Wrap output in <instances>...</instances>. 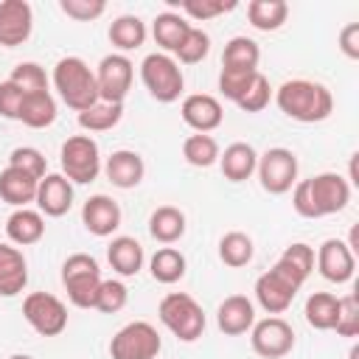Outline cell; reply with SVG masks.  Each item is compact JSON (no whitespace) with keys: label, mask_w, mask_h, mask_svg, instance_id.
Segmentation results:
<instances>
[{"label":"cell","mask_w":359,"mask_h":359,"mask_svg":"<svg viewBox=\"0 0 359 359\" xmlns=\"http://www.w3.org/2000/svg\"><path fill=\"white\" fill-rule=\"evenodd\" d=\"M339 337H359V300L356 294H345L339 297V311H337V323L334 328Z\"/></svg>","instance_id":"43"},{"label":"cell","mask_w":359,"mask_h":359,"mask_svg":"<svg viewBox=\"0 0 359 359\" xmlns=\"http://www.w3.org/2000/svg\"><path fill=\"white\" fill-rule=\"evenodd\" d=\"M289 17L286 0H252L247 6V20L255 31H278Z\"/></svg>","instance_id":"28"},{"label":"cell","mask_w":359,"mask_h":359,"mask_svg":"<svg viewBox=\"0 0 359 359\" xmlns=\"http://www.w3.org/2000/svg\"><path fill=\"white\" fill-rule=\"evenodd\" d=\"M351 202V182L337 171H323L309 180H297L292 191V208L303 219H323L345 210Z\"/></svg>","instance_id":"1"},{"label":"cell","mask_w":359,"mask_h":359,"mask_svg":"<svg viewBox=\"0 0 359 359\" xmlns=\"http://www.w3.org/2000/svg\"><path fill=\"white\" fill-rule=\"evenodd\" d=\"M135 65L126 53H109L95 67V84H98V101L107 104H123V98L132 90Z\"/></svg>","instance_id":"12"},{"label":"cell","mask_w":359,"mask_h":359,"mask_svg":"<svg viewBox=\"0 0 359 359\" xmlns=\"http://www.w3.org/2000/svg\"><path fill=\"white\" fill-rule=\"evenodd\" d=\"M101 266L93 255L87 252H73L62 264V286L67 292V300L76 309H93L95 294L101 286Z\"/></svg>","instance_id":"6"},{"label":"cell","mask_w":359,"mask_h":359,"mask_svg":"<svg viewBox=\"0 0 359 359\" xmlns=\"http://www.w3.org/2000/svg\"><path fill=\"white\" fill-rule=\"evenodd\" d=\"M81 224L87 227V233L107 238L121 227V205L107 194H95L81 208Z\"/></svg>","instance_id":"18"},{"label":"cell","mask_w":359,"mask_h":359,"mask_svg":"<svg viewBox=\"0 0 359 359\" xmlns=\"http://www.w3.org/2000/svg\"><path fill=\"white\" fill-rule=\"evenodd\" d=\"M185 266H188V261H185V255H182L177 247H160V250L149 258V272H151V278H154L157 283H165V286L182 280Z\"/></svg>","instance_id":"31"},{"label":"cell","mask_w":359,"mask_h":359,"mask_svg":"<svg viewBox=\"0 0 359 359\" xmlns=\"http://www.w3.org/2000/svg\"><path fill=\"white\" fill-rule=\"evenodd\" d=\"M107 261H109V266L118 275L132 278V275H137L143 269L146 255H143V247H140L137 238H132V236H115L109 241V247H107Z\"/></svg>","instance_id":"24"},{"label":"cell","mask_w":359,"mask_h":359,"mask_svg":"<svg viewBox=\"0 0 359 359\" xmlns=\"http://www.w3.org/2000/svg\"><path fill=\"white\" fill-rule=\"evenodd\" d=\"M208 53H210V36H208L202 28H196V25H191L188 36H185L182 45L174 50L177 62H182V65H196V62H202Z\"/></svg>","instance_id":"37"},{"label":"cell","mask_w":359,"mask_h":359,"mask_svg":"<svg viewBox=\"0 0 359 359\" xmlns=\"http://www.w3.org/2000/svg\"><path fill=\"white\" fill-rule=\"evenodd\" d=\"M188 31H191V22L180 11H163L151 22V36L163 48V53H168V56L182 45V39L188 36Z\"/></svg>","instance_id":"26"},{"label":"cell","mask_w":359,"mask_h":359,"mask_svg":"<svg viewBox=\"0 0 359 359\" xmlns=\"http://www.w3.org/2000/svg\"><path fill=\"white\" fill-rule=\"evenodd\" d=\"M53 87H56L59 98L76 112H84L98 101L95 70H90V65L79 56H65V59L56 62Z\"/></svg>","instance_id":"3"},{"label":"cell","mask_w":359,"mask_h":359,"mask_svg":"<svg viewBox=\"0 0 359 359\" xmlns=\"http://www.w3.org/2000/svg\"><path fill=\"white\" fill-rule=\"evenodd\" d=\"M280 261H286V264L294 266L303 278H309V275L314 272V247H309V244H303V241H294V244H289V247L283 250Z\"/></svg>","instance_id":"46"},{"label":"cell","mask_w":359,"mask_h":359,"mask_svg":"<svg viewBox=\"0 0 359 359\" xmlns=\"http://www.w3.org/2000/svg\"><path fill=\"white\" fill-rule=\"evenodd\" d=\"M59 163H62V174L76 182V185H87L93 182L104 163H101V149L98 143L90 137V135H73L62 143V151H59Z\"/></svg>","instance_id":"8"},{"label":"cell","mask_w":359,"mask_h":359,"mask_svg":"<svg viewBox=\"0 0 359 359\" xmlns=\"http://www.w3.org/2000/svg\"><path fill=\"white\" fill-rule=\"evenodd\" d=\"M28 283V261L25 255L11 247L0 244V297H17Z\"/></svg>","instance_id":"21"},{"label":"cell","mask_w":359,"mask_h":359,"mask_svg":"<svg viewBox=\"0 0 359 359\" xmlns=\"http://www.w3.org/2000/svg\"><path fill=\"white\" fill-rule=\"evenodd\" d=\"M8 81H14L22 93H45V90H48V73H45V67L36 65V62H20V65L11 70Z\"/></svg>","instance_id":"38"},{"label":"cell","mask_w":359,"mask_h":359,"mask_svg":"<svg viewBox=\"0 0 359 359\" xmlns=\"http://www.w3.org/2000/svg\"><path fill=\"white\" fill-rule=\"evenodd\" d=\"M255 73H258V70H236V67H222V73H219V93L236 104V101L241 98V93L247 90V84L252 81V76H255Z\"/></svg>","instance_id":"44"},{"label":"cell","mask_w":359,"mask_h":359,"mask_svg":"<svg viewBox=\"0 0 359 359\" xmlns=\"http://www.w3.org/2000/svg\"><path fill=\"white\" fill-rule=\"evenodd\" d=\"M163 348V339L157 328L146 320L126 323L112 339H109V356L112 359H154Z\"/></svg>","instance_id":"9"},{"label":"cell","mask_w":359,"mask_h":359,"mask_svg":"<svg viewBox=\"0 0 359 359\" xmlns=\"http://www.w3.org/2000/svg\"><path fill=\"white\" fill-rule=\"evenodd\" d=\"M22 317L39 337H59L67 328V306L50 292H31L22 300Z\"/></svg>","instance_id":"11"},{"label":"cell","mask_w":359,"mask_h":359,"mask_svg":"<svg viewBox=\"0 0 359 359\" xmlns=\"http://www.w3.org/2000/svg\"><path fill=\"white\" fill-rule=\"evenodd\" d=\"M8 165H14V168L31 174L34 180H42V177L48 174V160H45V154H42L39 149H34V146H17V149L8 154Z\"/></svg>","instance_id":"40"},{"label":"cell","mask_w":359,"mask_h":359,"mask_svg":"<svg viewBox=\"0 0 359 359\" xmlns=\"http://www.w3.org/2000/svg\"><path fill=\"white\" fill-rule=\"evenodd\" d=\"M320 275L331 283H348L356 269V252L342 238H325L314 255Z\"/></svg>","instance_id":"14"},{"label":"cell","mask_w":359,"mask_h":359,"mask_svg":"<svg viewBox=\"0 0 359 359\" xmlns=\"http://www.w3.org/2000/svg\"><path fill=\"white\" fill-rule=\"evenodd\" d=\"M34 31V11L25 0H3L0 3V45L17 48Z\"/></svg>","instance_id":"16"},{"label":"cell","mask_w":359,"mask_h":359,"mask_svg":"<svg viewBox=\"0 0 359 359\" xmlns=\"http://www.w3.org/2000/svg\"><path fill=\"white\" fill-rule=\"evenodd\" d=\"M216 325L227 337H241L255 325V306L247 294H230L216 309Z\"/></svg>","instance_id":"19"},{"label":"cell","mask_w":359,"mask_h":359,"mask_svg":"<svg viewBox=\"0 0 359 359\" xmlns=\"http://www.w3.org/2000/svg\"><path fill=\"white\" fill-rule=\"evenodd\" d=\"M109 42L121 53L140 48L146 42V22L137 14H121V17H115L112 25H109Z\"/></svg>","instance_id":"29"},{"label":"cell","mask_w":359,"mask_h":359,"mask_svg":"<svg viewBox=\"0 0 359 359\" xmlns=\"http://www.w3.org/2000/svg\"><path fill=\"white\" fill-rule=\"evenodd\" d=\"M25 93L14 84V81H0V115L8 121H20V109H22Z\"/></svg>","instance_id":"47"},{"label":"cell","mask_w":359,"mask_h":359,"mask_svg":"<svg viewBox=\"0 0 359 359\" xmlns=\"http://www.w3.org/2000/svg\"><path fill=\"white\" fill-rule=\"evenodd\" d=\"M261 62V48L250 36H233L224 45L222 53V67H236V70H258Z\"/></svg>","instance_id":"33"},{"label":"cell","mask_w":359,"mask_h":359,"mask_svg":"<svg viewBox=\"0 0 359 359\" xmlns=\"http://www.w3.org/2000/svg\"><path fill=\"white\" fill-rule=\"evenodd\" d=\"M149 233H151L154 241L171 247L174 241H180L185 236V213L174 205H160L149 216Z\"/></svg>","instance_id":"27"},{"label":"cell","mask_w":359,"mask_h":359,"mask_svg":"<svg viewBox=\"0 0 359 359\" xmlns=\"http://www.w3.org/2000/svg\"><path fill=\"white\" fill-rule=\"evenodd\" d=\"M123 118V104H107V101H95L90 109L79 112V126L84 132H107L112 126H118Z\"/></svg>","instance_id":"35"},{"label":"cell","mask_w":359,"mask_h":359,"mask_svg":"<svg viewBox=\"0 0 359 359\" xmlns=\"http://www.w3.org/2000/svg\"><path fill=\"white\" fill-rule=\"evenodd\" d=\"M258 165V151L250 143H230L224 151H219V168L224 174V180L230 182H244L255 174Z\"/></svg>","instance_id":"22"},{"label":"cell","mask_w":359,"mask_h":359,"mask_svg":"<svg viewBox=\"0 0 359 359\" xmlns=\"http://www.w3.org/2000/svg\"><path fill=\"white\" fill-rule=\"evenodd\" d=\"M8 359H34V356H28V353H14V356H8Z\"/></svg>","instance_id":"49"},{"label":"cell","mask_w":359,"mask_h":359,"mask_svg":"<svg viewBox=\"0 0 359 359\" xmlns=\"http://www.w3.org/2000/svg\"><path fill=\"white\" fill-rule=\"evenodd\" d=\"M101 171L107 174V180H109L115 188L129 191V188H137V185L143 182L146 163H143V157H140L137 151H132V149H118V151H112V154L107 157V163H104Z\"/></svg>","instance_id":"20"},{"label":"cell","mask_w":359,"mask_h":359,"mask_svg":"<svg viewBox=\"0 0 359 359\" xmlns=\"http://www.w3.org/2000/svg\"><path fill=\"white\" fill-rule=\"evenodd\" d=\"M157 317L180 342H196L208 325L202 306L188 292H168L157 306Z\"/></svg>","instance_id":"5"},{"label":"cell","mask_w":359,"mask_h":359,"mask_svg":"<svg viewBox=\"0 0 359 359\" xmlns=\"http://www.w3.org/2000/svg\"><path fill=\"white\" fill-rule=\"evenodd\" d=\"M36 208L42 216H65L73 208V182L65 174H45L36 185Z\"/></svg>","instance_id":"17"},{"label":"cell","mask_w":359,"mask_h":359,"mask_svg":"<svg viewBox=\"0 0 359 359\" xmlns=\"http://www.w3.org/2000/svg\"><path fill=\"white\" fill-rule=\"evenodd\" d=\"M6 236L17 247L36 244L45 236V216L31 208H14V213L6 219Z\"/></svg>","instance_id":"23"},{"label":"cell","mask_w":359,"mask_h":359,"mask_svg":"<svg viewBox=\"0 0 359 359\" xmlns=\"http://www.w3.org/2000/svg\"><path fill=\"white\" fill-rule=\"evenodd\" d=\"M180 115L182 121L199 132V135H210L213 129L222 126L224 121V109L219 104V98L208 95V93H194V95H185L182 98V107H180Z\"/></svg>","instance_id":"15"},{"label":"cell","mask_w":359,"mask_h":359,"mask_svg":"<svg viewBox=\"0 0 359 359\" xmlns=\"http://www.w3.org/2000/svg\"><path fill=\"white\" fill-rule=\"evenodd\" d=\"M250 345L264 359H283L294 348V328L278 314L255 320L250 328Z\"/></svg>","instance_id":"13"},{"label":"cell","mask_w":359,"mask_h":359,"mask_svg":"<svg viewBox=\"0 0 359 359\" xmlns=\"http://www.w3.org/2000/svg\"><path fill=\"white\" fill-rule=\"evenodd\" d=\"M269 98H272L269 79L258 70V73L252 76V81L247 84V90L241 93V98L236 101V107H238V109H244V112H261V109L269 104Z\"/></svg>","instance_id":"39"},{"label":"cell","mask_w":359,"mask_h":359,"mask_svg":"<svg viewBox=\"0 0 359 359\" xmlns=\"http://www.w3.org/2000/svg\"><path fill=\"white\" fill-rule=\"evenodd\" d=\"M182 157L194 168H210L213 163H219V143L213 135H188L182 143Z\"/></svg>","instance_id":"36"},{"label":"cell","mask_w":359,"mask_h":359,"mask_svg":"<svg viewBox=\"0 0 359 359\" xmlns=\"http://www.w3.org/2000/svg\"><path fill=\"white\" fill-rule=\"evenodd\" d=\"M140 81L143 87L149 90V95L160 104H171L182 95V87H185V76H182V67L174 56L168 53H149L143 62H140Z\"/></svg>","instance_id":"7"},{"label":"cell","mask_w":359,"mask_h":359,"mask_svg":"<svg viewBox=\"0 0 359 359\" xmlns=\"http://www.w3.org/2000/svg\"><path fill=\"white\" fill-rule=\"evenodd\" d=\"M36 185L39 180H34L31 174L8 165L0 171V199L8 202L11 208H28L36 199Z\"/></svg>","instance_id":"25"},{"label":"cell","mask_w":359,"mask_h":359,"mask_svg":"<svg viewBox=\"0 0 359 359\" xmlns=\"http://www.w3.org/2000/svg\"><path fill=\"white\" fill-rule=\"evenodd\" d=\"M252 255H255V247H252V238H250L247 233L230 230V233H224V236L219 238V258H222L227 266L241 269V266H247V264L252 261Z\"/></svg>","instance_id":"34"},{"label":"cell","mask_w":359,"mask_h":359,"mask_svg":"<svg viewBox=\"0 0 359 359\" xmlns=\"http://www.w3.org/2000/svg\"><path fill=\"white\" fill-rule=\"evenodd\" d=\"M20 121L31 129H45L56 121V101L50 95V90L45 93H25L22 109H20Z\"/></svg>","instance_id":"30"},{"label":"cell","mask_w":359,"mask_h":359,"mask_svg":"<svg viewBox=\"0 0 359 359\" xmlns=\"http://www.w3.org/2000/svg\"><path fill=\"white\" fill-rule=\"evenodd\" d=\"M303 283H306V278L294 266H289L286 261L278 258L264 275H258L255 300L266 314H283L292 306V300H294V294L300 292Z\"/></svg>","instance_id":"4"},{"label":"cell","mask_w":359,"mask_h":359,"mask_svg":"<svg viewBox=\"0 0 359 359\" xmlns=\"http://www.w3.org/2000/svg\"><path fill=\"white\" fill-rule=\"evenodd\" d=\"M171 3H180V0H171ZM236 6H238L236 0H182V3H180V8H182L191 20H196V22L213 20V17L224 14V11H233Z\"/></svg>","instance_id":"42"},{"label":"cell","mask_w":359,"mask_h":359,"mask_svg":"<svg viewBox=\"0 0 359 359\" xmlns=\"http://www.w3.org/2000/svg\"><path fill=\"white\" fill-rule=\"evenodd\" d=\"M258 180H261V188L266 194H286L294 188L297 182V157L292 149H283V146H275V149H266L264 154H258Z\"/></svg>","instance_id":"10"},{"label":"cell","mask_w":359,"mask_h":359,"mask_svg":"<svg viewBox=\"0 0 359 359\" xmlns=\"http://www.w3.org/2000/svg\"><path fill=\"white\" fill-rule=\"evenodd\" d=\"M275 104L286 118H292L297 123H320L331 115L334 95L320 81L292 79L275 90Z\"/></svg>","instance_id":"2"},{"label":"cell","mask_w":359,"mask_h":359,"mask_svg":"<svg viewBox=\"0 0 359 359\" xmlns=\"http://www.w3.org/2000/svg\"><path fill=\"white\" fill-rule=\"evenodd\" d=\"M126 300H129V289H126L121 280H112V278H109V280H101L93 309H98V311H104V314H118V311L126 306Z\"/></svg>","instance_id":"41"},{"label":"cell","mask_w":359,"mask_h":359,"mask_svg":"<svg viewBox=\"0 0 359 359\" xmlns=\"http://www.w3.org/2000/svg\"><path fill=\"white\" fill-rule=\"evenodd\" d=\"M337 311H339V297L331 292H314L306 300V323L317 331H331L337 323Z\"/></svg>","instance_id":"32"},{"label":"cell","mask_w":359,"mask_h":359,"mask_svg":"<svg viewBox=\"0 0 359 359\" xmlns=\"http://www.w3.org/2000/svg\"><path fill=\"white\" fill-rule=\"evenodd\" d=\"M339 50L348 59H359V22H348L339 31Z\"/></svg>","instance_id":"48"},{"label":"cell","mask_w":359,"mask_h":359,"mask_svg":"<svg viewBox=\"0 0 359 359\" xmlns=\"http://www.w3.org/2000/svg\"><path fill=\"white\" fill-rule=\"evenodd\" d=\"M59 8H62L70 20L93 22L95 17H101V14L107 11V3H104V0H62Z\"/></svg>","instance_id":"45"}]
</instances>
